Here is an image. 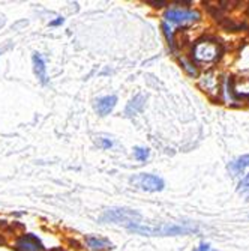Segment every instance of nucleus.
I'll return each mask as SVG.
<instances>
[{
  "label": "nucleus",
  "mask_w": 249,
  "mask_h": 251,
  "mask_svg": "<svg viewBox=\"0 0 249 251\" xmlns=\"http://www.w3.org/2000/svg\"><path fill=\"white\" fill-rule=\"evenodd\" d=\"M126 229L134 233L147 235V236H176V235H188V233L198 230L197 227H192V226H177V224L152 226V224H144L140 221L128 224Z\"/></svg>",
  "instance_id": "f257e3e1"
},
{
  "label": "nucleus",
  "mask_w": 249,
  "mask_h": 251,
  "mask_svg": "<svg viewBox=\"0 0 249 251\" xmlns=\"http://www.w3.org/2000/svg\"><path fill=\"white\" fill-rule=\"evenodd\" d=\"M222 51L224 50L219 41L213 38H203L195 42L194 50H192V57L201 63H212L221 57Z\"/></svg>",
  "instance_id": "f03ea898"
},
{
  "label": "nucleus",
  "mask_w": 249,
  "mask_h": 251,
  "mask_svg": "<svg viewBox=\"0 0 249 251\" xmlns=\"http://www.w3.org/2000/svg\"><path fill=\"white\" fill-rule=\"evenodd\" d=\"M200 20V12L194 9H180V8H170L164 14V23L168 26H186Z\"/></svg>",
  "instance_id": "7ed1b4c3"
},
{
  "label": "nucleus",
  "mask_w": 249,
  "mask_h": 251,
  "mask_svg": "<svg viewBox=\"0 0 249 251\" xmlns=\"http://www.w3.org/2000/svg\"><path fill=\"white\" fill-rule=\"evenodd\" d=\"M131 184L134 187H137L143 191H149V193H156V191H162L164 190V179L156 176V175H150V173H138L134 175L131 177Z\"/></svg>",
  "instance_id": "20e7f679"
},
{
  "label": "nucleus",
  "mask_w": 249,
  "mask_h": 251,
  "mask_svg": "<svg viewBox=\"0 0 249 251\" xmlns=\"http://www.w3.org/2000/svg\"><path fill=\"white\" fill-rule=\"evenodd\" d=\"M101 220L110 221V223H119L126 227L131 223H138L141 220V215L138 212H135L132 209H126V208H111L105 211Z\"/></svg>",
  "instance_id": "39448f33"
},
{
  "label": "nucleus",
  "mask_w": 249,
  "mask_h": 251,
  "mask_svg": "<svg viewBox=\"0 0 249 251\" xmlns=\"http://www.w3.org/2000/svg\"><path fill=\"white\" fill-rule=\"evenodd\" d=\"M116 104H117V97L116 95H107V97H102V98L96 100L95 110L98 111L99 116H107L113 110H114Z\"/></svg>",
  "instance_id": "423d86ee"
},
{
  "label": "nucleus",
  "mask_w": 249,
  "mask_h": 251,
  "mask_svg": "<svg viewBox=\"0 0 249 251\" xmlns=\"http://www.w3.org/2000/svg\"><path fill=\"white\" fill-rule=\"evenodd\" d=\"M18 251H44L41 241L33 235H26L17 241Z\"/></svg>",
  "instance_id": "0eeeda50"
},
{
  "label": "nucleus",
  "mask_w": 249,
  "mask_h": 251,
  "mask_svg": "<svg viewBox=\"0 0 249 251\" xmlns=\"http://www.w3.org/2000/svg\"><path fill=\"white\" fill-rule=\"evenodd\" d=\"M33 62V71L36 78L42 83V84H47L48 83V75H47V65H45V60L41 54L35 53L32 57Z\"/></svg>",
  "instance_id": "6e6552de"
},
{
  "label": "nucleus",
  "mask_w": 249,
  "mask_h": 251,
  "mask_svg": "<svg viewBox=\"0 0 249 251\" xmlns=\"http://www.w3.org/2000/svg\"><path fill=\"white\" fill-rule=\"evenodd\" d=\"M228 169H230L231 173H234V175H239V173H242L243 170L249 169V155L239 156L237 159H234L233 163H230Z\"/></svg>",
  "instance_id": "1a4fd4ad"
},
{
  "label": "nucleus",
  "mask_w": 249,
  "mask_h": 251,
  "mask_svg": "<svg viewBox=\"0 0 249 251\" xmlns=\"http://www.w3.org/2000/svg\"><path fill=\"white\" fill-rule=\"evenodd\" d=\"M143 101H144V97L143 95H137L134 100H131V102L126 107V115L132 116V115H135V113H138L143 108V105H144Z\"/></svg>",
  "instance_id": "9d476101"
},
{
  "label": "nucleus",
  "mask_w": 249,
  "mask_h": 251,
  "mask_svg": "<svg viewBox=\"0 0 249 251\" xmlns=\"http://www.w3.org/2000/svg\"><path fill=\"white\" fill-rule=\"evenodd\" d=\"M87 245L92 250H105L111 247V242L108 239H102V238H96V236H89L87 239Z\"/></svg>",
  "instance_id": "9b49d317"
},
{
  "label": "nucleus",
  "mask_w": 249,
  "mask_h": 251,
  "mask_svg": "<svg viewBox=\"0 0 249 251\" xmlns=\"http://www.w3.org/2000/svg\"><path fill=\"white\" fill-rule=\"evenodd\" d=\"M149 155H150V151L147 148L137 146L134 149V156L137 158L138 161H146V159H149Z\"/></svg>",
  "instance_id": "f8f14e48"
},
{
  "label": "nucleus",
  "mask_w": 249,
  "mask_h": 251,
  "mask_svg": "<svg viewBox=\"0 0 249 251\" xmlns=\"http://www.w3.org/2000/svg\"><path fill=\"white\" fill-rule=\"evenodd\" d=\"M239 193H242V194H246V196H249V173L240 180V184H239Z\"/></svg>",
  "instance_id": "ddd939ff"
},
{
  "label": "nucleus",
  "mask_w": 249,
  "mask_h": 251,
  "mask_svg": "<svg viewBox=\"0 0 249 251\" xmlns=\"http://www.w3.org/2000/svg\"><path fill=\"white\" fill-rule=\"evenodd\" d=\"M162 29H164V33L167 36V41L170 44V47L173 49L174 47V36H173V29L167 25V23H162Z\"/></svg>",
  "instance_id": "4468645a"
},
{
  "label": "nucleus",
  "mask_w": 249,
  "mask_h": 251,
  "mask_svg": "<svg viewBox=\"0 0 249 251\" xmlns=\"http://www.w3.org/2000/svg\"><path fill=\"white\" fill-rule=\"evenodd\" d=\"M194 251H216V250H213L209 244H200V247H197V250H194Z\"/></svg>",
  "instance_id": "2eb2a0df"
},
{
  "label": "nucleus",
  "mask_w": 249,
  "mask_h": 251,
  "mask_svg": "<svg viewBox=\"0 0 249 251\" xmlns=\"http://www.w3.org/2000/svg\"><path fill=\"white\" fill-rule=\"evenodd\" d=\"M99 145H101V148H104V149H110V148L113 146V142L108 140V139H101V140H99Z\"/></svg>",
  "instance_id": "dca6fc26"
},
{
  "label": "nucleus",
  "mask_w": 249,
  "mask_h": 251,
  "mask_svg": "<svg viewBox=\"0 0 249 251\" xmlns=\"http://www.w3.org/2000/svg\"><path fill=\"white\" fill-rule=\"evenodd\" d=\"M60 25H63V18H57V20H53V21H50V26H60Z\"/></svg>",
  "instance_id": "f3484780"
}]
</instances>
